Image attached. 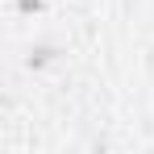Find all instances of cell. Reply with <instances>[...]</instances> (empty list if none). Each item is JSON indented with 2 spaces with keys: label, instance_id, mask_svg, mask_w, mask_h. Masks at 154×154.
Instances as JSON below:
<instances>
[{
  "label": "cell",
  "instance_id": "6da1fadb",
  "mask_svg": "<svg viewBox=\"0 0 154 154\" xmlns=\"http://www.w3.org/2000/svg\"><path fill=\"white\" fill-rule=\"evenodd\" d=\"M17 4H21L25 13H33V8H42V0H17Z\"/></svg>",
  "mask_w": 154,
  "mask_h": 154
}]
</instances>
